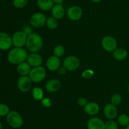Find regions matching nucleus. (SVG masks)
<instances>
[{"label":"nucleus","mask_w":129,"mask_h":129,"mask_svg":"<svg viewBox=\"0 0 129 129\" xmlns=\"http://www.w3.org/2000/svg\"><path fill=\"white\" fill-rule=\"evenodd\" d=\"M28 54L26 49L23 48H14L8 52L7 59L9 63L18 65L22 62L25 61L27 58Z\"/></svg>","instance_id":"f257e3e1"},{"label":"nucleus","mask_w":129,"mask_h":129,"mask_svg":"<svg viewBox=\"0 0 129 129\" xmlns=\"http://www.w3.org/2000/svg\"><path fill=\"white\" fill-rule=\"evenodd\" d=\"M44 41L40 34L33 32L27 37L25 46L30 53H38L42 49Z\"/></svg>","instance_id":"f03ea898"},{"label":"nucleus","mask_w":129,"mask_h":129,"mask_svg":"<svg viewBox=\"0 0 129 129\" xmlns=\"http://www.w3.org/2000/svg\"><path fill=\"white\" fill-rule=\"evenodd\" d=\"M6 122L13 128H20L23 125V119L21 115L15 110H11L6 116Z\"/></svg>","instance_id":"7ed1b4c3"},{"label":"nucleus","mask_w":129,"mask_h":129,"mask_svg":"<svg viewBox=\"0 0 129 129\" xmlns=\"http://www.w3.org/2000/svg\"><path fill=\"white\" fill-rule=\"evenodd\" d=\"M46 70L42 66L34 67L31 68L28 76L33 82L39 83L45 79L46 77Z\"/></svg>","instance_id":"20e7f679"},{"label":"nucleus","mask_w":129,"mask_h":129,"mask_svg":"<svg viewBox=\"0 0 129 129\" xmlns=\"http://www.w3.org/2000/svg\"><path fill=\"white\" fill-rule=\"evenodd\" d=\"M62 66L69 72L76 70L80 66V60L75 56H68L64 59Z\"/></svg>","instance_id":"39448f33"},{"label":"nucleus","mask_w":129,"mask_h":129,"mask_svg":"<svg viewBox=\"0 0 129 129\" xmlns=\"http://www.w3.org/2000/svg\"><path fill=\"white\" fill-rule=\"evenodd\" d=\"M28 35L23 30L16 31L12 35V42L14 48H23L26 45Z\"/></svg>","instance_id":"423d86ee"},{"label":"nucleus","mask_w":129,"mask_h":129,"mask_svg":"<svg viewBox=\"0 0 129 129\" xmlns=\"http://www.w3.org/2000/svg\"><path fill=\"white\" fill-rule=\"evenodd\" d=\"M102 46L106 51L113 53L117 48V41L114 37L106 35L102 39Z\"/></svg>","instance_id":"0eeeda50"},{"label":"nucleus","mask_w":129,"mask_h":129,"mask_svg":"<svg viewBox=\"0 0 129 129\" xmlns=\"http://www.w3.org/2000/svg\"><path fill=\"white\" fill-rule=\"evenodd\" d=\"M47 17L43 13L37 12L33 14L30 19V24L33 27L40 28L45 25Z\"/></svg>","instance_id":"6e6552de"},{"label":"nucleus","mask_w":129,"mask_h":129,"mask_svg":"<svg viewBox=\"0 0 129 129\" xmlns=\"http://www.w3.org/2000/svg\"><path fill=\"white\" fill-rule=\"evenodd\" d=\"M32 83V80L28 75L21 76L18 80V89L19 91L22 92H27L31 89Z\"/></svg>","instance_id":"1a4fd4ad"},{"label":"nucleus","mask_w":129,"mask_h":129,"mask_svg":"<svg viewBox=\"0 0 129 129\" xmlns=\"http://www.w3.org/2000/svg\"><path fill=\"white\" fill-rule=\"evenodd\" d=\"M67 15L69 20L71 21H78L83 16V10L79 6H71L68 9Z\"/></svg>","instance_id":"9d476101"},{"label":"nucleus","mask_w":129,"mask_h":129,"mask_svg":"<svg viewBox=\"0 0 129 129\" xmlns=\"http://www.w3.org/2000/svg\"><path fill=\"white\" fill-rule=\"evenodd\" d=\"M13 46L12 37L8 33L0 32V50L8 51Z\"/></svg>","instance_id":"9b49d317"},{"label":"nucleus","mask_w":129,"mask_h":129,"mask_svg":"<svg viewBox=\"0 0 129 129\" xmlns=\"http://www.w3.org/2000/svg\"><path fill=\"white\" fill-rule=\"evenodd\" d=\"M26 61L31 67L34 68L42 66L43 63V58L38 53H31L28 55Z\"/></svg>","instance_id":"f8f14e48"},{"label":"nucleus","mask_w":129,"mask_h":129,"mask_svg":"<svg viewBox=\"0 0 129 129\" xmlns=\"http://www.w3.org/2000/svg\"><path fill=\"white\" fill-rule=\"evenodd\" d=\"M88 129H105V123L96 116L89 119L87 123Z\"/></svg>","instance_id":"ddd939ff"},{"label":"nucleus","mask_w":129,"mask_h":129,"mask_svg":"<svg viewBox=\"0 0 129 129\" xmlns=\"http://www.w3.org/2000/svg\"><path fill=\"white\" fill-rule=\"evenodd\" d=\"M105 116L108 120H114L118 115V111L116 106L113 104L108 103L105 106L103 109Z\"/></svg>","instance_id":"4468645a"},{"label":"nucleus","mask_w":129,"mask_h":129,"mask_svg":"<svg viewBox=\"0 0 129 129\" xmlns=\"http://www.w3.org/2000/svg\"><path fill=\"white\" fill-rule=\"evenodd\" d=\"M46 67L52 72L57 71L60 67V58L54 55L49 57L46 61Z\"/></svg>","instance_id":"2eb2a0df"},{"label":"nucleus","mask_w":129,"mask_h":129,"mask_svg":"<svg viewBox=\"0 0 129 129\" xmlns=\"http://www.w3.org/2000/svg\"><path fill=\"white\" fill-rule=\"evenodd\" d=\"M61 87V83L57 79L52 78L46 82L45 85V90L50 93H54L60 90Z\"/></svg>","instance_id":"dca6fc26"},{"label":"nucleus","mask_w":129,"mask_h":129,"mask_svg":"<svg viewBox=\"0 0 129 129\" xmlns=\"http://www.w3.org/2000/svg\"><path fill=\"white\" fill-rule=\"evenodd\" d=\"M50 11L52 16L57 20H60L65 15V9L62 5H54Z\"/></svg>","instance_id":"f3484780"},{"label":"nucleus","mask_w":129,"mask_h":129,"mask_svg":"<svg viewBox=\"0 0 129 129\" xmlns=\"http://www.w3.org/2000/svg\"><path fill=\"white\" fill-rule=\"evenodd\" d=\"M84 112L90 116H94L97 115L100 111V106L95 102H88L84 107Z\"/></svg>","instance_id":"a211bd4d"},{"label":"nucleus","mask_w":129,"mask_h":129,"mask_svg":"<svg viewBox=\"0 0 129 129\" xmlns=\"http://www.w3.org/2000/svg\"><path fill=\"white\" fill-rule=\"evenodd\" d=\"M112 56L115 60L118 61H124L128 56V52L125 49L122 48H117L112 53Z\"/></svg>","instance_id":"6ab92c4d"},{"label":"nucleus","mask_w":129,"mask_h":129,"mask_svg":"<svg viewBox=\"0 0 129 129\" xmlns=\"http://www.w3.org/2000/svg\"><path fill=\"white\" fill-rule=\"evenodd\" d=\"M55 5L53 0H37V5L38 8L44 11L51 10Z\"/></svg>","instance_id":"aec40b11"},{"label":"nucleus","mask_w":129,"mask_h":129,"mask_svg":"<svg viewBox=\"0 0 129 129\" xmlns=\"http://www.w3.org/2000/svg\"><path fill=\"white\" fill-rule=\"evenodd\" d=\"M31 66L26 61L22 62L17 65L16 70L21 76H27L31 71Z\"/></svg>","instance_id":"412c9836"},{"label":"nucleus","mask_w":129,"mask_h":129,"mask_svg":"<svg viewBox=\"0 0 129 129\" xmlns=\"http://www.w3.org/2000/svg\"><path fill=\"white\" fill-rule=\"evenodd\" d=\"M31 96H32L33 98L35 100V101H42L43 98L44 97V91L42 89L39 87H34L31 91Z\"/></svg>","instance_id":"4be33fe9"},{"label":"nucleus","mask_w":129,"mask_h":129,"mask_svg":"<svg viewBox=\"0 0 129 129\" xmlns=\"http://www.w3.org/2000/svg\"><path fill=\"white\" fill-rule=\"evenodd\" d=\"M58 20L55 19V18L52 16H48L47 17L45 25L47 27L48 29L50 30H55L58 27Z\"/></svg>","instance_id":"5701e85b"},{"label":"nucleus","mask_w":129,"mask_h":129,"mask_svg":"<svg viewBox=\"0 0 129 129\" xmlns=\"http://www.w3.org/2000/svg\"><path fill=\"white\" fill-rule=\"evenodd\" d=\"M117 122L118 125L126 127L127 125H129V116L125 113L121 114L118 117Z\"/></svg>","instance_id":"b1692460"},{"label":"nucleus","mask_w":129,"mask_h":129,"mask_svg":"<svg viewBox=\"0 0 129 129\" xmlns=\"http://www.w3.org/2000/svg\"><path fill=\"white\" fill-rule=\"evenodd\" d=\"M66 49L62 45H57L55 46L53 50V54L54 56L58 57V58H60V57L63 56L65 54Z\"/></svg>","instance_id":"393cba45"},{"label":"nucleus","mask_w":129,"mask_h":129,"mask_svg":"<svg viewBox=\"0 0 129 129\" xmlns=\"http://www.w3.org/2000/svg\"><path fill=\"white\" fill-rule=\"evenodd\" d=\"M111 103L113 104L115 106H118L122 102V97L121 96L120 94H114L112 95V96L111 97Z\"/></svg>","instance_id":"a878e982"},{"label":"nucleus","mask_w":129,"mask_h":129,"mask_svg":"<svg viewBox=\"0 0 129 129\" xmlns=\"http://www.w3.org/2000/svg\"><path fill=\"white\" fill-rule=\"evenodd\" d=\"M11 110L7 104L4 103L0 104V117L6 116Z\"/></svg>","instance_id":"bb28decb"},{"label":"nucleus","mask_w":129,"mask_h":129,"mask_svg":"<svg viewBox=\"0 0 129 129\" xmlns=\"http://www.w3.org/2000/svg\"><path fill=\"white\" fill-rule=\"evenodd\" d=\"M28 0H13V5L16 8H23L27 5Z\"/></svg>","instance_id":"cd10ccee"},{"label":"nucleus","mask_w":129,"mask_h":129,"mask_svg":"<svg viewBox=\"0 0 129 129\" xmlns=\"http://www.w3.org/2000/svg\"><path fill=\"white\" fill-rule=\"evenodd\" d=\"M118 123L113 120H109L105 123V129H118Z\"/></svg>","instance_id":"c85d7f7f"},{"label":"nucleus","mask_w":129,"mask_h":129,"mask_svg":"<svg viewBox=\"0 0 129 129\" xmlns=\"http://www.w3.org/2000/svg\"><path fill=\"white\" fill-rule=\"evenodd\" d=\"M94 74V72L92 69H86L83 71L81 73V76L83 78L85 79H89L93 77Z\"/></svg>","instance_id":"c756f323"},{"label":"nucleus","mask_w":129,"mask_h":129,"mask_svg":"<svg viewBox=\"0 0 129 129\" xmlns=\"http://www.w3.org/2000/svg\"><path fill=\"white\" fill-rule=\"evenodd\" d=\"M41 104L45 108H50V106H52V102L51 99L49 97H44V98L42 99L41 101Z\"/></svg>","instance_id":"7c9ffc66"},{"label":"nucleus","mask_w":129,"mask_h":129,"mask_svg":"<svg viewBox=\"0 0 129 129\" xmlns=\"http://www.w3.org/2000/svg\"><path fill=\"white\" fill-rule=\"evenodd\" d=\"M78 104L79 106H81V107H84L88 104V101H87V99L85 97H81L78 99Z\"/></svg>","instance_id":"2f4dec72"},{"label":"nucleus","mask_w":129,"mask_h":129,"mask_svg":"<svg viewBox=\"0 0 129 129\" xmlns=\"http://www.w3.org/2000/svg\"><path fill=\"white\" fill-rule=\"evenodd\" d=\"M23 31L28 36L33 33L32 29H31V28L30 27H25L24 28L23 30Z\"/></svg>","instance_id":"473e14b6"},{"label":"nucleus","mask_w":129,"mask_h":129,"mask_svg":"<svg viewBox=\"0 0 129 129\" xmlns=\"http://www.w3.org/2000/svg\"><path fill=\"white\" fill-rule=\"evenodd\" d=\"M57 72L59 75H64L66 73L67 70L63 66H62V67H60V68L57 70Z\"/></svg>","instance_id":"72a5a7b5"},{"label":"nucleus","mask_w":129,"mask_h":129,"mask_svg":"<svg viewBox=\"0 0 129 129\" xmlns=\"http://www.w3.org/2000/svg\"><path fill=\"white\" fill-rule=\"evenodd\" d=\"M55 5H62L64 2V0H53Z\"/></svg>","instance_id":"f704fd0d"},{"label":"nucleus","mask_w":129,"mask_h":129,"mask_svg":"<svg viewBox=\"0 0 129 129\" xmlns=\"http://www.w3.org/2000/svg\"><path fill=\"white\" fill-rule=\"evenodd\" d=\"M92 2L95 3H100L102 0H91Z\"/></svg>","instance_id":"c9c22d12"},{"label":"nucleus","mask_w":129,"mask_h":129,"mask_svg":"<svg viewBox=\"0 0 129 129\" xmlns=\"http://www.w3.org/2000/svg\"><path fill=\"white\" fill-rule=\"evenodd\" d=\"M2 127H3L2 123H1V121H0V129H2Z\"/></svg>","instance_id":"e433bc0d"},{"label":"nucleus","mask_w":129,"mask_h":129,"mask_svg":"<svg viewBox=\"0 0 129 129\" xmlns=\"http://www.w3.org/2000/svg\"><path fill=\"white\" fill-rule=\"evenodd\" d=\"M125 129H129V125H127V126L125 127Z\"/></svg>","instance_id":"4c0bfd02"},{"label":"nucleus","mask_w":129,"mask_h":129,"mask_svg":"<svg viewBox=\"0 0 129 129\" xmlns=\"http://www.w3.org/2000/svg\"><path fill=\"white\" fill-rule=\"evenodd\" d=\"M128 92H129V85H128Z\"/></svg>","instance_id":"58836bf2"}]
</instances>
